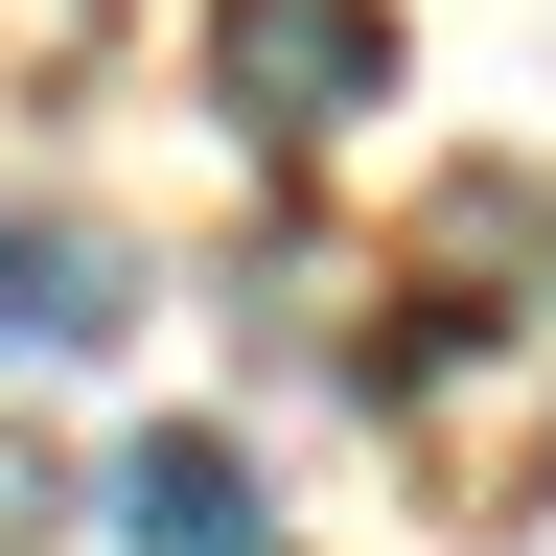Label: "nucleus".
I'll list each match as a JSON object with an SVG mask.
<instances>
[{"label": "nucleus", "mask_w": 556, "mask_h": 556, "mask_svg": "<svg viewBox=\"0 0 556 556\" xmlns=\"http://www.w3.org/2000/svg\"><path fill=\"white\" fill-rule=\"evenodd\" d=\"M116 533H139V556H255V464L208 441V417H163V441L116 464Z\"/></svg>", "instance_id": "3"}, {"label": "nucleus", "mask_w": 556, "mask_h": 556, "mask_svg": "<svg viewBox=\"0 0 556 556\" xmlns=\"http://www.w3.org/2000/svg\"><path fill=\"white\" fill-rule=\"evenodd\" d=\"M208 70H232L255 139H325V116L394 93V24H371V0H232V24H208Z\"/></svg>", "instance_id": "1"}, {"label": "nucleus", "mask_w": 556, "mask_h": 556, "mask_svg": "<svg viewBox=\"0 0 556 556\" xmlns=\"http://www.w3.org/2000/svg\"><path fill=\"white\" fill-rule=\"evenodd\" d=\"M116 325H139V232L0 186V348H116Z\"/></svg>", "instance_id": "2"}, {"label": "nucleus", "mask_w": 556, "mask_h": 556, "mask_svg": "<svg viewBox=\"0 0 556 556\" xmlns=\"http://www.w3.org/2000/svg\"><path fill=\"white\" fill-rule=\"evenodd\" d=\"M47 510H70V464H47V441H0V556H24Z\"/></svg>", "instance_id": "4"}]
</instances>
